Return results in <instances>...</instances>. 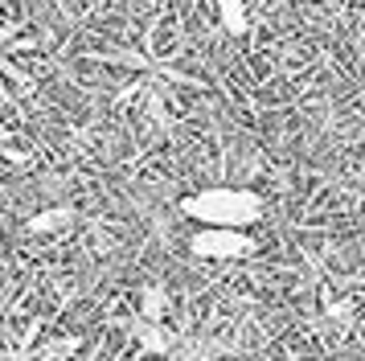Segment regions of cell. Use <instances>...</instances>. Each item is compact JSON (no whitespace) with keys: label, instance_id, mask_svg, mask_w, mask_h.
<instances>
[{"label":"cell","instance_id":"cell-1","mask_svg":"<svg viewBox=\"0 0 365 361\" xmlns=\"http://www.w3.org/2000/svg\"><path fill=\"white\" fill-rule=\"evenodd\" d=\"M181 213L193 218L197 226H217V230H247L263 218V197L250 193V189H230V185H217V189H201V193L185 197Z\"/></svg>","mask_w":365,"mask_h":361},{"label":"cell","instance_id":"cell-2","mask_svg":"<svg viewBox=\"0 0 365 361\" xmlns=\"http://www.w3.org/2000/svg\"><path fill=\"white\" fill-rule=\"evenodd\" d=\"M189 250L201 255V259H242L255 250L247 230H217V226H201L193 238H189Z\"/></svg>","mask_w":365,"mask_h":361},{"label":"cell","instance_id":"cell-3","mask_svg":"<svg viewBox=\"0 0 365 361\" xmlns=\"http://www.w3.org/2000/svg\"><path fill=\"white\" fill-rule=\"evenodd\" d=\"M217 13H222V25L230 33L247 29V9H242V0H217Z\"/></svg>","mask_w":365,"mask_h":361},{"label":"cell","instance_id":"cell-4","mask_svg":"<svg viewBox=\"0 0 365 361\" xmlns=\"http://www.w3.org/2000/svg\"><path fill=\"white\" fill-rule=\"evenodd\" d=\"M70 218H74L70 210H50V213H41V218H34V222H29V230H34V234H50V230L66 226Z\"/></svg>","mask_w":365,"mask_h":361}]
</instances>
